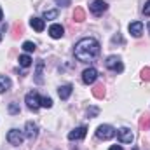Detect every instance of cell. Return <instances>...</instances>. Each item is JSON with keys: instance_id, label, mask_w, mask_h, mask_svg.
<instances>
[{"instance_id": "cell-1", "label": "cell", "mask_w": 150, "mask_h": 150, "mask_svg": "<svg viewBox=\"0 0 150 150\" xmlns=\"http://www.w3.org/2000/svg\"><path fill=\"white\" fill-rule=\"evenodd\" d=\"M74 54L75 58L82 63H89L93 61L98 54H100V42L96 38H80L74 47Z\"/></svg>"}, {"instance_id": "cell-2", "label": "cell", "mask_w": 150, "mask_h": 150, "mask_svg": "<svg viewBox=\"0 0 150 150\" xmlns=\"http://www.w3.org/2000/svg\"><path fill=\"white\" fill-rule=\"evenodd\" d=\"M96 136L100 140H110L115 136V129H113L110 124H103V126H98L96 129Z\"/></svg>"}, {"instance_id": "cell-3", "label": "cell", "mask_w": 150, "mask_h": 150, "mask_svg": "<svg viewBox=\"0 0 150 150\" xmlns=\"http://www.w3.org/2000/svg\"><path fill=\"white\" fill-rule=\"evenodd\" d=\"M23 140H25V134L21 131H18V129H11L7 133V142L11 145H14V147H19L23 143Z\"/></svg>"}, {"instance_id": "cell-4", "label": "cell", "mask_w": 150, "mask_h": 150, "mask_svg": "<svg viewBox=\"0 0 150 150\" xmlns=\"http://www.w3.org/2000/svg\"><path fill=\"white\" fill-rule=\"evenodd\" d=\"M105 67L108 70H113V72H122L124 70V65H122V61H120L119 56H108L107 61H105Z\"/></svg>"}, {"instance_id": "cell-5", "label": "cell", "mask_w": 150, "mask_h": 150, "mask_svg": "<svg viewBox=\"0 0 150 150\" xmlns=\"http://www.w3.org/2000/svg\"><path fill=\"white\" fill-rule=\"evenodd\" d=\"M107 9H108V5H107L105 0H93V4L89 5V11H91L94 16H101Z\"/></svg>"}, {"instance_id": "cell-6", "label": "cell", "mask_w": 150, "mask_h": 150, "mask_svg": "<svg viewBox=\"0 0 150 150\" xmlns=\"http://www.w3.org/2000/svg\"><path fill=\"white\" fill-rule=\"evenodd\" d=\"M25 103H26V107H28L30 110H37L38 107H40V96H38L35 91H32V93L26 94Z\"/></svg>"}, {"instance_id": "cell-7", "label": "cell", "mask_w": 150, "mask_h": 150, "mask_svg": "<svg viewBox=\"0 0 150 150\" xmlns=\"http://www.w3.org/2000/svg\"><path fill=\"white\" fill-rule=\"evenodd\" d=\"M117 138L122 142V143H131L133 142V133H131V129L129 127H122V129H119L117 131Z\"/></svg>"}, {"instance_id": "cell-8", "label": "cell", "mask_w": 150, "mask_h": 150, "mask_svg": "<svg viewBox=\"0 0 150 150\" xmlns=\"http://www.w3.org/2000/svg\"><path fill=\"white\" fill-rule=\"evenodd\" d=\"M96 79H98V70H96V68H87V70L82 72V80H84V84H93Z\"/></svg>"}, {"instance_id": "cell-9", "label": "cell", "mask_w": 150, "mask_h": 150, "mask_svg": "<svg viewBox=\"0 0 150 150\" xmlns=\"http://www.w3.org/2000/svg\"><path fill=\"white\" fill-rule=\"evenodd\" d=\"M86 133H87V129L84 127V126H80V127H75L74 131H70L68 133V140H82L84 136H86Z\"/></svg>"}, {"instance_id": "cell-10", "label": "cell", "mask_w": 150, "mask_h": 150, "mask_svg": "<svg viewBox=\"0 0 150 150\" xmlns=\"http://www.w3.org/2000/svg\"><path fill=\"white\" fill-rule=\"evenodd\" d=\"M25 134L30 138V140H33V138H37V134H38V127H37V124H33L32 120L30 122H26V126H25Z\"/></svg>"}, {"instance_id": "cell-11", "label": "cell", "mask_w": 150, "mask_h": 150, "mask_svg": "<svg viewBox=\"0 0 150 150\" xmlns=\"http://www.w3.org/2000/svg\"><path fill=\"white\" fill-rule=\"evenodd\" d=\"M49 35L52 38H61L65 35V28L61 25H51L49 26Z\"/></svg>"}, {"instance_id": "cell-12", "label": "cell", "mask_w": 150, "mask_h": 150, "mask_svg": "<svg viewBox=\"0 0 150 150\" xmlns=\"http://www.w3.org/2000/svg\"><path fill=\"white\" fill-rule=\"evenodd\" d=\"M129 33L133 37H142V33H143V23H140V21L131 23L129 25Z\"/></svg>"}, {"instance_id": "cell-13", "label": "cell", "mask_w": 150, "mask_h": 150, "mask_svg": "<svg viewBox=\"0 0 150 150\" xmlns=\"http://www.w3.org/2000/svg\"><path fill=\"white\" fill-rule=\"evenodd\" d=\"M30 25H32V28H33L35 32H44V28H45L44 18H32V19H30Z\"/></svg>"}, {"instance_id": "cell-14", "label": "cell", "mask_w": 150, "mask_h": 150, "mask_svg": "<svg viewBox=\"0 0 150 150\" xmlns=\"http://www.w3.org/2000/svg\"><path fill=\"white\" fill-rule=\"evenodd\" d=\"M11 86H12L11 79H9V77H5V75H0V93L9 91V89H11Z\"/></svg>"}, {"instance_id": "cell-15", "label": "cell", "mask_w": 150, "mask_h": 150, "mask_svg": "<svg viewBox=\"0 0 150 150\" xmlns=\"http://www.w3.org/2000/svg\"><path fill=\"white\" fill-rule=\"evenodd\" d=\"M58 94H59L61 100H68L70 94H72V86H61V87L58 89Z\"/></svg>"}, {"instance_id": "cell-16", "label": "cell", "mask_w": 150, "mask_h": 150, "mask_svg": "<svg viewBox=\"0 0 150 150\" xmlns=\"http://www.w3.org/2000/svg\"><path fill=\"white\" fill-rule=\"evenodd\" d=\"M93 96L98 98V100H103V96H105V86H103V84L94 86V89H93Z\"/></svg>"}, {"instance_id": "cell-17", "label": "cell", "mask_w": 150, "mask_h": 150, "mask_svg": "<svg viewBox=\"0 0 150 150\" xmlns=\"http://www.w3.org/2000/svg\"><path fill=\"white\" fill-rule=\"evenodd\" d=\"M86 19V12H84V9L82 7H75V12H74V21L77 23H80V21H84Z\"/></svg>"}, {"instance_id": "cell-18", "label": "cell", "mask_w": 150, "mask_h": 150, "mask_svg": "<svg viewBox=\"0 0 150 150\" xmlns=\"http://www.w3.org/2000/svg\"><path fill=\"white\" fill-rule=\"evenodd\" d=\"M140 127H142L143 131L150 129V113H145V115L140 119Z\"/></svg>"}, {"instance_id": "cell-19", "label": "cell", "mask_w": 150, "mask_h": 150, "mask_svg": "<svg viewBox=\"0 0 150 150\" xmlns=\"http://www.w3.org/2000/svg\"><path fill=\"white\" fill-rule=\"evenodd\" d=\"M19 65H21L23 68H28V67L32 65V58H30L28 54H21V56H19Z\"/></svg>"}, {"instance_id": "cell-20", "label": "cell", "mask_w": 150, "mask_h": 150, "mask_svg": "<svg viewBox=\"0 0 150 150\" xmlns=\"http://www.w3.org/2000/svg\"><path fill=\"white\" fill-rule=\"evenodd\" d=\"M42 68H44V61L42 59H38V63H37V77H35V82L37 84H42Z\"/></svg>"}, {"instance_id": "cell-21", "label": "cell", "mask_w": 150, "mask_h": 150, "mask_svg": "<svg viewBox=\"0 0 150 150\" xmlns=\"http://www.w3.org/2000/svg\"><path fill=\"white\" fill-rule=\"evenodd\" d=\"M40 107H44V108H51V107H52V100H51L49 96H42V98H40Z\"/></svg>"}, {"instance_id": "cell-22", "label": "cell", "mask_w": 150, "mask_h": 150, "mask_svg": "<svg viewBox=\"0 0 150 150\" xmlns=\"http://www.w3.org/2000/svg\"><path fill=\"white\" fill-rule=\"evenodd\" d=\"M58 18V11L54 9V11H45V14H44V21L45 19H56Z\"/></svg>"}, {"instance_id": "cell-23", "label": "cell", "mask_w": 150, "mask_h": 150, "mask_svg": "<svg viewBox=\"0 0 150 150\" xmlns=\"http://www.w3.org/2000/svg\"><path fill=\"white\" fill-rule=\"evenodd\" d=\"M23 49H25L26 52H33V51L37 49V45H35L33 42H30V40H28V42H25V44H23Z\"/></svg>"}, {"instance_id": "cell-24", "label": "cell", "mask_w": 150, "mask_h": 150, "mask_svg": "<svg viewBox=\"0 0 150 150\" xmlns=\"http://www.w3.org/2000/svg\"><path fill=\"white\" fill-rule=\"evenodd\" d=\"M142 79H143V80H150V68L149 67L142 70Z\"/></svg>"}, {"instance_id": "cell-25", "label": "cell", "mask_w": 150, "mask_h": 150, "mask_svg": "<svg viewBox=\"0 0 150 150\" xmlns=\"http://www.w3.org/2000/svg\"><path fill=\"white\" fill-rule=\"evenodd\" d=\"M9 112L11 113H19V107H18L16 103H11V105H9Z\"/></svg>"}, {"instance_id": "cell-26", "label": "cell", "mask_w": 150, "mask_h": 150, "mask_svg": "<svg viewBox=\"0 0 150 150\" xmlns=\"http://www.w3.org/2000/svg\"><path fill=\"white\" fill-rule=\"evenodd\" d=\"M70 2H72V0H56V5H63V7H67V5H70Z\"/></svg>"}, {"instance_id": "cell-27", "label": "cell", "mask_w": 150, "mask_h": 150, "mask_svg": "<svg viewBox=\"0 0 150 150\" xmlns=\"http://www.w3.org/2000/svg\"><path fill=\"white\" fill-rule=\"evenodd\" d=\"M143 14L145 16H150V0L145 4V7H143Z\"/></svg>"}, {"instance_id": "cell-28", "label": "cell", "mask_w": 150, "mask_h": 150, "mask_svg": "<svg viewBox=\"0 0 150 150\" xmlns=\"http://www.w3.org/2000/svg\"><path fill=\"white\" fill-rule=\"evenodd\" d=\"M98 113V108H91L89 112H87V115H96Z\"/></svg>"}, {"instance_id": "cell-29", "label": "cell", "mask_w": 150, "mask_h": 150, "mask_svg": "<svg viewBox=\"0 0 150 150\" xmlns=\"http://www.w3.org/2000/svg\"><path fill=\"white\" fill-rule=\"evenodd\" d=\"M108 150H124L122 147H119V145H113V147H110Z\"/></svg>"}, {"instance_id": "cell-30", "label": "cell", "mask_w": 150, "mask_h": 150, "mask_svg": "<svg viewBox=\"0 0 150 150\" xmlns=\"http://www.w3.org/2000/svg\"><path fill=\"white\" fill-rule=\"evenodd\" d=\"M2 18H4V16H2V9H0V21H2Z\"/></svg>"}, {"instance_id": "cell-31", "label": "cell", "mask_w": 150, "mask_h": 150, "mask_svg": "<svg viewBox=\"0 0 150 150\" xmlns=\"http://www.w3.org/2000/svg\"><path fill=\"white\" fill-rule=\"evenodd\" d=\"M147 28H149V32H150V23H149V25H147Z\"/></svg>"}, {"instance_id": "cell-32", "label": "cell", "mask_w": 150, "mask_h": 150, "mask_svg": "<svg viewBox=\"0 0 150 150\" xmlns=\"http://www.w3.org/2000/svg\"><path fill=\"white\" fill-rule=\"evenodd\" d=\"M0 38H2V35H0Z\"/></svg>"}]
</instances>
